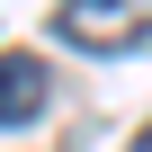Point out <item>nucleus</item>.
<instances>
[{"label":"nucleus","mask_w":152,"mask_h":152,"mask_svg":"<svg viewBox=\"0 0 152 152\" xmlns=\"http://www.w3.org/2000/svg\"><path fill=\"white\" fill-rule=\"evenodd\" d=\"M63 45H90V54H134L152 36V0H63L54 9Z\"/></svg>","instance_id":"f257e3e1"},{"label":"nucleus","mask_w":152,"mask_h":152,"mask_svg":"<svg viewBox=\"0 0 152 152\" xmlns=\"http://www.w3.org/2000/svg\"><path fill=\"white\" fill-rule=\"evenodd\" d=\"M45 99H54L45 63H36V54H0V125H36Z\"/></svg>","instance_id":"f03ea898"},{"label":"nucleus","mask_w":152,"mask_h":152,"mask_svg":"<svg viewBox=\"0 0 152 152\" xmlns=\"http://www.w3.org/2000/svg\"><path fill=\"white\" fill-rule=\"evenodd\" d=\"M125 152H152V125H143V134H134V143H125Z\"/></svg>","instance_id":"7ed1b4c3"}]
</instances>
